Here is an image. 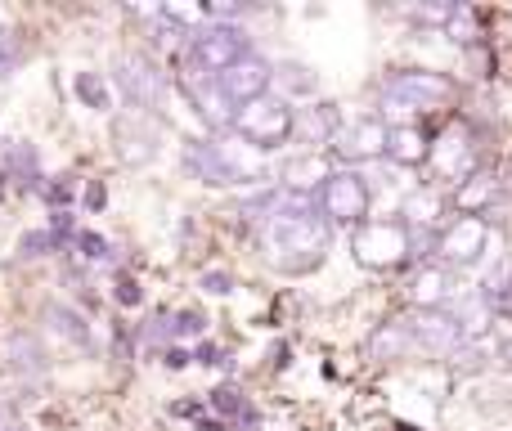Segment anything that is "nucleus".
Returning a JSON list of instances; mask_svg holds the SVG:
<instances>
[{
  "label": "nucleus",
  "instance_id": "f257e3e1",
  "mask_svg": "<svg viewBox=\"0 0 512 431\" xmlns=\"http://www.w3.org/2000/svg\"><path fill=\"white\" fill-rule=\"evenodd\" d=\"M265 238H270L274 261H279L283 270H310V265H319L328 252V220L319 212L315 198L283 194L279 203L270 207Z\"/></svg>",
  "mask_w": 512,
  "mask_h": 431
},
{
  "label": "nucleus",
  "instance_id": "f03ea898",
  "mask_svg": "<svg viewBox=\"0 0 512 431\" xmlns=\"http://www.w3.org/2000/svg\"><path fill=\"white\" fill-rule=\"evenodd\" d=\"M292 108L283 104V99H274V95H261V99H252V104H243L239 113H234V135H243V140L252 144V149H283V144L292 140Z\"/></svg>",
  "mask_w": 512,
  "mask_h": 431
},
{
  "label": "nucleus",
  "instance_id": "7ed1b4c3",
  "mask_svg": "<svg viewBox=\"0 0 512 431\" xmlns=\"http://www.w3.org/2000/svg\"><path fill=\"white\" fill-rule=\"evenodd\" d=\"M248 59V32L230 23H216V27H198L189 36V63H194L203 77H216V72L234 68V63Z\"/></svg>",
  "mask_w": 512,
  "mask_h": 431
},
{
  "label": "nucleus",
  "instance_id": "20e7f679",
  "mask_svg": "<svg viewBox=\"0 0 512 431\" xmlns=\"http://www.w3.org/2000/svg\"><path fill=\"white\" fill-rule=\"evenodd\" d=\"M113 72L126 104H135L140 113H162L167 108V77H162V68L149 54H122L113 63Z\"/></svg>",
  "mask_w": 512,
  "mask_h": 431
},
{
  "label": "nucleus",
  "instance_id": "39448f33",
  "mask_svg": "<svg viewBox=\"0 0 512 431\" xmlns=\"http://www.w3.org/2000/svg\"><path fill=\"white\" fill-rule=\"evenodd\" d=\"M315 203L328 225H355V220L369 216L373 194H369V185H364V176H355V171H324Z\"/></svg>",
  "mask_w": 512,
  "mask_h": 431
},
{
  "label": "nucleus",
  "instance_id": "423d86ee",
  "mask_svg": "<svg viewBox=\"0 0 512 431\" xmlns=\"http://www.w3.org/2000/svg\"><path fill=\"white\" fill-rule=\"evenodd\" d=\"M185 167L194 171L198 180H207V185H256V180H261V171H252L248 162H239L225 144H212V140H189Z\"/></svg>",
  "mask_w": 512,
  "mask_h": 431
},
{
  "label": "nucleus",
  "instance_id": "0eeeda50",
  "mask_svg": "<svg viewBox=\"0 0 512 431\" xmlns=\"http://www.w3.org/2000/svg\"><path fill=\"white\" fill-rule=\"evenodd\" d=\"M355 256L369 270H391L409 256V229L405 220H369L355 229Z\"/></svg>",
  "mask_w": 512,
  "mask_h": 431
},
{
  "label": "nucleus",
  "instance_id": "6e6552de",
  "mask_svg": "<svg viewBox=\"0 0 512 431\" xmlns=\"http://www.w3.org/2000/svg\"><path fill=\"white\" fill-rule=\"evenodd\" d=\"M454 104V81L441 72H396L387 86V108H409V113H427V108Z\"/></svg>",
  "mask_w": 512,
  "mask_h": 431
},
{
  "label": "nucleus",
  "instance_id": "1a4fd4ad",
  "mask_svg": "<svg viewBox=\"0 0 512 431\" xmlns=\"http://www.w3.org/2000/svg\"><path fill=\"white\" fill-rule=\"evenodd\" d=\"M270 81H274L270 63L265 59H243V63H234V68L216 72L212 86H216V95H221V104L230 108V113H239L243 104H252V99H261L265 90H270Z\"/></svg>",
  "mask_w": 512,
  "mask_h": 431
},
{
  "label": "nucleus",
  "instance_id": "9d476101",
  "mask_svg": "<svg viewBox=\"0 0 512 431\" xmlns=\"http://www.w3.org/2000/svg\"><path fill=\"white\" fill-rule=\"evenodd\" d=\"M481 247H486V220L481 216H459L436 238V256L445 265H472L481 256Z\"/></svg>",
  "mask_w": 512,
  "mask_h": 431
},
{
  "label": "nucleus",
  "instance_id": "9b49d317",
  "mask_svg": "<svg viewBox=\"0 0 512 431\" xmlns=\"http://www.w3.org/2000/svg\"><path fill=\"white\" fill-rule=\"evenodd\" d=\"M333 153L346 162H369V158H382L387 153V126L382 122H351L333 135Z\"/></svg>",
  "mask_w": 512,
  "mask_h": 431
},
{
  "label": "nucleus",
  "instance_id": "f8f14e48",
  "mask_svg": "<svg viewBox=\"0 0 512 431\" xmlns=\"http://www.w3.org/2000/svg\"><path fill=\"white\" fill-rule=\"evenodd\" d=\"M113 140L122 144V158H126V162H149V158H158V131H153L144 117L117 122V126H113Z\"/></svg>",
  "mask_w": 512,
  "mask_h": 431
},
{
  "label": "nucleus",
  "instance_id": "ddd939ff",
  "mask_svg": "<svg viewBox=\"0 0 512 431\" xmlns=\"http://www.w3.org/2000/svg\"><path fill=\"white\" fill-rule=\"evenodd\" d=\"M414 337L427 346V351H454L459 337H463V328H459L454 315H427L423 324H414Z\"/></svg>",
  "mask_w": 512,
  "mask_h": 431
},
{
  "label": "nucleus",
  "instance_id": "4468645a",
  "mask_svg": "<svg viewBox=\"0 0 512 431\" xmlns=\"http://www.w3.org/2000/svg\"><path fill=\"white\" fill-rule=\"evenodd\" d=\"M427 140L423 131H414V126H400V131H387V158L405 162V167H418V162H427Z\"/></svg>",
  "mask_w": 512,
  "mask_h": 431
},
{
  "label": "nucleus",
  "instance_id": "2eb2a0df",
  "mask_svg": "<svg viewBox=\"0 0 512 431\" xmlns=\"http://www.w3.org/2000/svg\"><path fill=\"white\" fill-rule=\"evenodd\" d=\"M292 131L310 144H333V131H337V113L333 108H306V117L292 122Z\"/></svg>",
  "mask_w": 512,
  "mask_h": 431
},
{
  "label": "nucleus",
  "instance_id": "dca6fc26",
  "mask_svg": "<svg viewBox=\"0 0 512 431\" xmlns=\"http://www.w3.org/2000/svg\"><path fill=\"white\" fill-rule=\"evenodd\" d=\"M274 81H279L288 95H315L319 90V77L310 68H301V63H283V68L274 72Z\"/></svg>",
  "mask_w": 512,
  "mask_h": 431
},
{
  "label": "nucleus",
  "instance_id": "f3484780",
  "mask_svg": "<svg viewBox=\"0 0 512 431\" xmlns=\"http://www.w3.org/2000/svg\"><path fill=\"white\" fill-rule=\"evenodd\" d=\"M445 292H450V274H445V270H427V274H418L414 301H423V306H436V301H445Z\"/></svg>",
  "mask_w": 512,
  "mask_h": 431
},
{
  "label": "nucleus",
  "instance_id": "a211bd4d",
  "mask_svg": "<svg viewBox=\"0 0 512 431\" xmlns=\"http://www.w3.org/2000/svg\"><path fill=\"white\" fill-rule=\"evenodd\" d=\"M77 99H86V108H95V113H104L108 108V86L99 72H77Z\"/></svg>",
  "mask_w": 512,
  "mask_h": 431
},
{
  "label": "nucleus",
  "instance_id": "6ab92c4d",
  "mask_svg": "<svg viewBox=\"0 0 512 431\" xmlns=\"http://www.w3.org/2000/svg\"><path fill=\"white\" fill-rule=\"evenodd\" d=\"M5 355L18 364V369H41V346H36V337H27V333L9 337Z\"/></svg>",
  "mask_w": 512,
  "mask_h": 431
},
{
  "label": "nucleus",
  "instance_id": "aec40b11",
  "mask_svg": "<svg viewBox=\"0 0 512 431\" xmlns=\"http://www.w3.org/2000/svg\"><path fill=\"white\" fill-rule=\"evenodd\" d=\"M45 315L59 324V333L63 337H72V342H90V328H86V319L77 315V310H68V306H50Z\"/></svg>",
  "mask_w": 512,
  "mask_h": 431
},
{
  "label": "nucleus",
  "instance_id": "412c9836",
  "mask_svg": "<svg viewBox=\"0 0 512 431\" xmlns=\"http://www.w3.org/2000/svg\"><path fill=\"white\" fill-rule=\"evenodd\" d=\"M18 63H23V36L14 27H0V77H9Z\"/></svg>",
  "mask_w": 512,
  "mask_h": 431
},
{
  "label": "nucleus",
  "instance_id": "4be33fe9",
  "mask_svg": "<svg viewBox=\"0 0 512 431\" xmlns=\"http://www.w3.org/2000/svg\"><path fill=\"white\" fill-rule=\"evenodd\" d=\"M490 189H495V185H490V176H472V185H463V189H459V207H477V203H486Z\"/></svg>",
  "mask_w": 512,
  "mask_h": 431
},
{
  "label": "nucleus",
  "instance_id": "5701e85b",
  "mask_svg": "<svg viewBox=\"0 0 512 431\" xmlns=\"http://www.w3.org/2000/svg\"><path fill=\"white\" fill-rule=\"evenodd\" d=\"M203 333V315L198 310H180L176 324H171V337H198Z\"/></svg>",
  "mask_w": 512,
  "mask_h": 431
},
{
  "label": "nucleus",
  "instance_id": "b1692460",
  "mask_svg": "<svg viewBox=\"0 0 512 431\" xmlns=\"http://www.w3.org/2000/svg\"><path fill=\"white\" fill-rule=\"evenodd\" d=\"M77 247H86L90 261H104V256H108V243L99 234H77Z\"/></svg>",
  "mask_w": 512,
  "mask_h": 431
},
{
  "label": "nucleus",
  "instance_id": "393cba45",
  "mask_svg": "<svg viewBox=\"0 0 512 431\" xmlns=\"http://www.w3.org/2000/svg\"><path fill=\"white\" fill-rule=\"evenodd\" d=\"M117 301H122V306H140V283H135V279H117Z\"/></svg>",
  "mask_w": 512,
  "mask_h": 431
},
{
  "label": "nucleus",
  "instance_id": "a878e982",
  "mask_svg": "<svg viewBox=\"0 0 512 431\" xmlns=\"http://www.w3.org/2000/svg\"><path fill=\"white\" fill-rule=\"evenodd\" d=\"M203 288L216 292V297H225V292H234V279L230 274H203Z\"/></svg>",
  "mask_w": 512,
  "mask_h": 431
},
{
  "label": "nucleus",
  "instance_id": "bb28decb",
  "mask_svg": "<svg viewBox=\"0 0 512 431\" xmlns=\"http://www.w3.org/2000/svg\"><path fill=\"white\" fill-rule=\"evenodd\" d=\"M0 431H23V427H18V418H14V414H9V409H5V405H0Z\"/></svg>",
  "mask_w": 512,
  "mask_h": 431
},
{
  "label": "nucleus",
  "instance_id": "cd10ccee",
  "mask_svg": "<svg viewBox=\"0 0 512 431\" xmlns=\"http://www.w3.org/2000/svg\"><path fill=\"white\" fill-rule=\"evenodd\" d=\"M508 355H512V346H508Z\"/></svg>",
  "mask_w": 512,
  "mask_h": 431
}]
</instances>
